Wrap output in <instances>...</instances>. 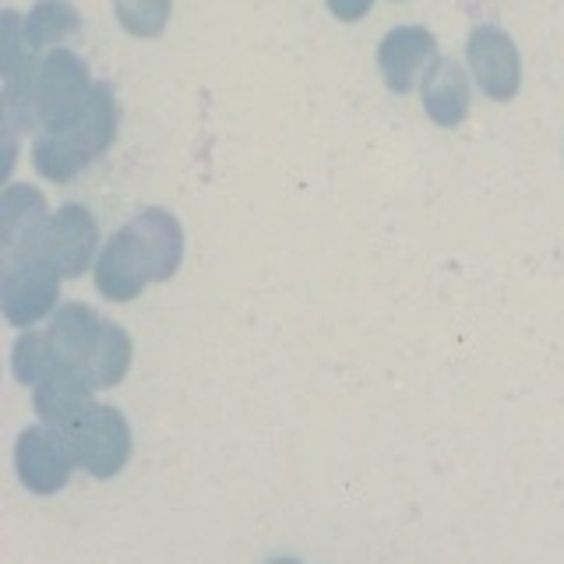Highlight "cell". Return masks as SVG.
Listing matches in <instances>:
<instances>
[{
  "mask_svg": "<svg viewBox=\"0 0 564 564\" xmlns=\"http://www.w3.org/2000/svg\"><path fill=\"white\" fill-rule=\"evenodd\" d=\"M152 282L149 264L141 258V247L128 226L117 229V234L102 243V251L96 258V286L106 300H117V304H128L141 290Z\"/></svg>",
  "mask_w": 564,
  "mask_h": 564,
  "instance_id": "obj_10",
  "label": "cell"
},
{
  "mask_svg": "<svg viewBox=\"0 0 564 564\" xmlns=\"http://www.w3.org/2000/svg\"><path fill=\"white\" fill-rule=\"evenodd\" d=\"M50 226L46 198L32 184H8L0 194V243H4V261L18 264L40 258V247Z\"/></svg>",
  "mask_w": 564,
  "mask_h": 564,
  "instance_id": "obj_6",
  "label": "cell"
},
{
  "mask_svg": "<svg viewBox=\"0 0 564 564\" xmlns=\"http://www.w3.org/2000/svg\"><path fill=\"white\" fill-rule=\"evenodd\" d=\"M113 8L123 32L138 35V40H155L170 25L173 0H113Z\"/></svg>",
  "mask_w": 564,
  "mask_h": 564,
  "instance_id": "obj_18",
  "label": "cell"
},
{
  "mask_svg": "<svg viewBox=\"0 0 564 564\" xmlns=\"http://www.w3.org/2000/svg\"><path fill=\"white\" fill-rule=\"evenodd\" d=\"M82 29L78 11L64 4V0H40L29 14H25V35L32 50H57L64 40H70Z\"/></svg>",
  "mask_w": 564,
  "mask_h": 564,
  "instance_id": "obj_16",
  "label": "cell"
},
{
  "mask_svg": "<svg viewBox=\"0 0 564 564\" xmlns=\"http://www.w3.org/2000/svg\"><path fill=\"white\" fill-rule=\"evenodd\" d=\"M131 357H134V343H131V335L123 332V325L102 322L99 339L93 346V357L85 364V381L93 388L120 384L123 375L131 370Z\"/></svg>",
  "mask_w": 564,
  "mask_h": 564,
  "instance_id": "obj_15",
  "label": "cell"
},
{
  "mask_svg": "<svg viewBox=\"0 0 564 564\" xmlns=\"http://www.w3.org/2000/svg\"><path fill=\"white\" fill-rule=\"evenodd\" d=\"M102 322L96 317L93 307L85 304H61L50 317V349L53 360H57V370H70V375L85 378V364L93 357V346L99 339Z\"/></svg>",
  "mask_w": 564,
  "mask_h": 564,
  "instance_id": "obj_12",
  "label": "cell"
},
{
  "mask_svg": "<svg viewBox=\"0 0 564 564\" xmlns=\"http://www.w3.org/2000/svg\"><path fill=\"white\" fill-rule=\"evenodd\" d=\"M57 300H61V275L43 258L8 264L4 286H0V311H4L8 325L32 328L40 317L57 311Z\"/></svg>",
  "mask_w": 564,
  "mask_h": 564,
  "instance_id": "obj_5",
  "label": "cell"
},
{
  "mask_svg": "<svg viewBox=\"0 0 564 564\" xmlns=\"http://www.w3.org/2000/svg\"><path fill=\"white\" fill-rule=\"evenodd\" d=\"M466 57L476 85L484 88L490 99L508 102L519 96L522 85V61H519V46L516 40L498 29V25H480L469 32L466 43Z\"/></svg>",
  "mask_w": 564,
  "mask_h": 564,
  "instance_id": "obj_7",
  "label": "cell"
},
{
  "mask_svg": "<svg viewBox=\"0 0 564 564\" xmlns=\"http://www.w3.org/2000/svg\"><path fill=\"white\" fill-rule=\"evenodd\" d=\"M128 229L141 247L152 282L173 279L184 261V229L176 223V216H170L166 208H141L128 223Z\"/></svg>",
  "mask_w": 564,
  "mask_h": 564,
  "instance_id": "obj_11",
  "label": "cell"
},
{
  "mask_svg": "<svg viewBox=\"0 0 564 564\" xmlns=\"http://www.w3.org/2000/svg\"><path fill=\"white\" fill-rule=\"evenodd\" d=\"M420 99L434 123H441V128H458V123L469 117V102H473L466 67L452 57H437L420 85Z\"/></svg>",
  "mask_w": 564,
  "mask_h": 564,
  "instance_id": "obj_13",
  "label": "cell"
},
{
  "mask_svg": "<svg viewBox=\"0 0 564 564\" xmlns=\"http://www.w3.org/2000/svg\"><path fill=\"white\" fill-rule=\"evenodd\" d=\"M93 405H96L93 384L82 375H70V370H53L43 384H35V413H40L46 427L61 437L75 427Z\"/></svg>",
  "mask_w": 564,
  "mask_h": 564,
  "instance_id": "obj_14",
  "label": "cell"
},
{
  "mask_svg": "<svg viewBox=\"0 0 564 564\" xmlns=\"http://www.w3.org/2000/svg\"><path fill=\"white\" fill-rule=\"evenodd\" d=\"M93 88L96 82L78 53H70L67 46L46 50L32 78V128L40 134L61 131L67 120L85 110Z\"/></svg>",
  "mask_w": 564,
  "mask_h": 564,
  "instance_id": "obj_2",
  "label": "cell"
},
{
  "mask_svg": "<svg viewBox=\"0 0 564 564\" xmlns=\"http://www.w3.org/2000/svg\"><path fill=\"white\" fill-rule=\"evenodd\" d=\"M437 61V40L423 25H399L378 46L381 78L392 93H413Z\"/></svg>",
  "mask_w": 564,
  "mask_h": 564,
  "instance_id": "obj_8",
  "label": "cell"
},
{
  "mask_svg": "<svg viewBox=\"0 0 564 564\" xmlns=\"http://www.w3.org/2000/svg\"><path fill=\"white\" fill-rule=\"evenodd\" d=\"M272 564H300V561H293V557H279V561H272Z\"/></svg>",
  "mask_w": 564,
  "mask_h": 564,
  "instance_id": "obj_20",
  "label": "cell"
},
{
  "mask_svg": "<svg viewBox=\"0 0 564 564\" xmlns=\"http://www.w3.org/2000/svg\"><path fill=\"white\" fill-rule=\"evenodd\" d=\"M99 251V226L96 216L85 205H61L50 216L46 237L40 247V258L61 279H78L88 272Z\"/></svg>",
  "mask_w": 564,
  "mask_h": 564,
  "instance_id": "obj_4",
  "label": "cell"
},
{
  "mask_svg": "<svg viewBox=\"0 0 564 564\" xmlns=\"http://www.w3.org/2000/svg\"><path fill=\"white\" fill-rule=\"evenodd\" d=\"M64 441L70 448V458H75V466H85L93 476H99V480L120 473L131 455L128 420H123L113 405H99V402L64 434Z\"/></svg>",
  "mask_w": 564,
  "mask_h": 564,
  "instance_id": "obj_3",
  "label": "cell"
},
{
  "mask_svg": "<svg viewBox=\"0 0 564 564\" xmlns=\"http://www.w3.org/2000/svg\"><path fill=\"white\" fill-rule=\"evenodd\" d=\"M14 463H18V476H22V484L29 490L53 494L67 484L75 458H70V448L61 434H53L50 427H29L18 437Z\"/></svg>",
  "mask_w": 564,
  "mask_h": 564,
  "instance_id": "obj_9",
  "label": "cell"
},
{
  "mask_svg": "<svg viewBox=\"0 0 564 564\" xmlns=\"http://www.w3.org/2000/svg\"><path fill=\"white\" fill-rule=\"evenodd\" d=\"M325 4L335 18H339V22H360L375 0H325Z\"/></svg>",
  "mask_w": 564,
  "mask_h": 564,
  "instance_id": "obj_19",
  "label": "cell"
},
{
  "mask_svg": "<svg viewBox=\"0 0 564 564\" xmlns=\"http://www.w3.org/2000/svg\"><path fill=\"white\" fill-rule=\"evenodd\" d=\"M11 367H14V378L22 384H43L53 370H57V360H53V349H50V335L25 328L14 339Z\"/></svg>",
  "mask_w": 564,
  "mask_h": 564,
  "instance_id": "obj_17",
  "label": "cell"
},
{
  "mask_svg": "<svg viewBox=\"0 0 564 564\" xmlns=\"http://www.w3.org/2000/svg\"><path fill=\"white\" fill-rule=\"evenodd\" d=\"M113 138H117L113 85L96 82L93 99L85 102V110L75 120H67L61 131L35 134L32 163L46 176V181L67 184V181H75L93 159H99L106 149H110Z\"/></svg>",
  "mask_w": 564,
  "mask_h": 564,
  "instance_id": "obj_1",
  "label": "cell"
}]
</instances>
